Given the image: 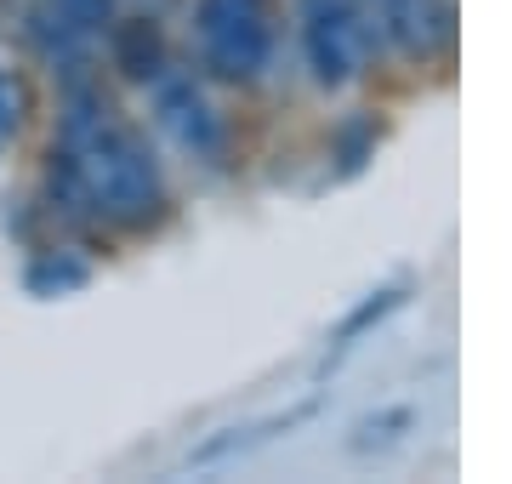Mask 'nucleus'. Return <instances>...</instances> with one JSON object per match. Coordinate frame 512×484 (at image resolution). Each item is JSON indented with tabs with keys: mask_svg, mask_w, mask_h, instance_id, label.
<instances>
[{
	"mask_svg": "<svg viewBox=\"0 0 512 484\" xmlns=\"http://www.w3.org/2000/svg\"><path fill=\"white\" fill-rule=\"evenodd\" d=\"M114 63H120L131 80L154 86V80L165 75V40H160V29H154L148 18L114 23Z\"/></svg>",
	"mask_w": 512,
	"mask_h": 484,
	"instance_id": "7",
	"label": "nucleus"
},
{
	"mask_svg": "<svg viewBox=\"0 0 512 484\" xmlns=\"http://www.w3.org/2000/svg\"><path fill=\"white\" fill-rule=\"evenodd\" d=\"M370 154H376V120H348V126L336 131V160H342V177H353Z\"/></svg>",
	"mask_w": 512,
	"mask_h": 484,
	"instance_id": "11",
	"label": "nucleus"
},
{
	"mask_svg": "<svg viewBox=\"0 0 512 484\" xmlns=\"http://www.w3.org/2000/svg\"><path fill=\"white\" fill-rule=\"evenodd\" d=\"M399 302H404V291H376V297H370L365 308H359V314H348V325L336 331V348H353V342H359V336H365L370 325H382V319L393 314Z\"/></svg>",
	"mask_w": 512,
	"mask_h": 484,
	"instance_id": "12",
	"label": "nucleus"
},
{
	"mask_svg": "<svg viewBox=\"0 0 512 484\" xmlns=\"http://www.w3.org/2000/svg\"><path fill=\"white\" fill-rule=\"evenodd\" d=\"M52 200L114 228H148L165 217V177L109 97L80 92L63 114V154L52 166Z\"/></svg>",
	"mask_w": 512,
	"mask_h": 484,
	"instance_id": "1",
	"label": "nucleus"
},
{
	"mask_svg": "<svg viewBox=\"0 0 512 484\" xmlns=\"http://www.w3.org/2000/svg\"><path fill=\"white\" fill-rule=\"evenodd\" d=\"M200 52L222 80H256L274 57V12L268 0H200L194 12Z\"/></svg>",
	"mask_w": 512,
	"mask_h": 484,
	"instance_id": "2",
	"label": "nucleus"
},
{
	"mask_svg": "<svg viewBox=\"0 0 512 484\" xmlns=\"http://www.w3.org/2000/svg\"><path fill=\"white\" fill-rule=\"evenodd\" d=\"M103 29H114V0H40L35 40L52 57H80Z\"/></svg>",
	"mask_w": 512,
	"mask_h": 484,
	"instance_id": "5",
	"label": "nucleus"
},
{
	"mask_svg": "<svg viewBox=\"0 0 512 484\" xmlns=\"http://www.w3.org/2000/svg\"><path fill=\"white\" fill-rule=\"evenodd\" d=\"M154 114H160V126L177 137V149L194 154V160H211L217 166L222 154H228V137H222V120L211 109V97L194 86L188 75H171L165 69L154 80Z\"/></svg>",
	"mask_w": 512,
	"mask_h": 484,
	"instance_id": "4",
	"label": "nucleus"
},
{
	"mask_svg": "<svg viewBox=\"0 0 512 484\" xmlns=\"http://www.w3.org/2000/svg\"><path fill=\"white\" fill-rule=\"evenodd\" d=\"M23 120H29V86L12 69H0V149L23 131Z\"/></svg>",
	"mask_w": 512,
	"mask_h": 484,
	"instance_id": "10",
	"label": "nucleus"
},
{
	"mask_svg": "<svg viewBox=\"0 0 512 484\" xmlns=\"http://www.w3.org/2000/svg\"><path fill=\"white\" fill-rule=\"evenodd\" d=\"M313 416V405H302V410H291V416H274V422H262V428H228V439H211V445H200L188 462H200V467H211V462H228V456H251L256 445H268L279 428H302Z\"/></svg>",
	"mask_w": 512,
	"mask_h": 484,
	"instance_id": "8",
	"label": "nucleus"
},
{
	"mask_svg": "<svg viewBox=\"0 0 512 484\" xmlns=\"http://www.w3.org/2000/svg\"><path fill=\"white\" fill-rule=\"evenodd\" d=\"M92 280V268L74 257V251H46V257L29 268V291L35 297H63V291H80Z\"/></svg>",
	"mask_w": 512,
	"mask_h": 484,
	"instance_id": "9",
	"label": "nucleus"
},
{
	"mask_svg": "<svg viewBox=\"0 0 512 484\" xmlns=\"http://www.w3.org/2000/svg\"><path fill=\"white\" fill-rule=\"evenodd\" d=\"M302 12V52L319 86H348L365 57V29L353 0H296Z\"/></svg>",
	"mask_w": 512,
	"mask_h": 484,
	"instance_id": "3",
	"label": "nucleus"
},
{
	"mask_svg": "<svg viewBox=\"0 0 512 484\" xmlns=\"http://www.w3.org/2000/svg\"><path fill=\"white\" fill-rule=\"evenodd\" d=\"M370 12H376L382 35L404 57H433V46L450 29V12H444L439 0H370Z\"/></svg>",
	"mask_w": 512,
	"mask_h": 484,
	"instance_id": "6",
	"label": "nucleus"
},
{
	"mask_svg": "<svg viewBox=\"0 0 512 484\" xmlns=\"http://www.w3.org/2000/svg\"><path fill=\"white\" fill-rule=\"evenodd\" d=\"M154 6H160V0H154Z\"/></svg>",
	"mask_w": 512,
	"mask_h": 484,
	"instance_id": "13",
	"label": "nucleus"
}]
</instances>
